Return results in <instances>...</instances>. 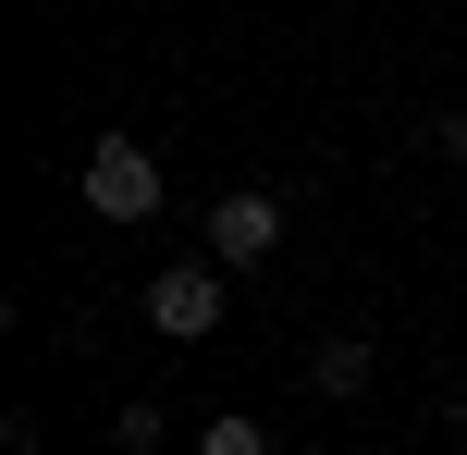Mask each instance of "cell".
Listing matches in <instances>:
<instances>
[{
  "instance_id": "cell-2",
  "label": "cell",
  "mask_w": 467,
  "mask_h": 455,
  "mask_svg": "<svg viewBox=\"0 0 467 455\" xmlns=\"http://www.w3.org/2000/svg\"><path fill=\"white\" fill-rule=\"evenodd\" d=\"M148 333H172V345L222 333V259H161L148 271Z\"/></svg>"
},
{
  "instance_id": "cell-1",
  "label": "cell",
  "mask_w": 467,
  "mask_h": 455,
  "mask_svg": "<svg viewBox=\"0 0 467 455\" xmlns=\"http://www.w3.org/2000/svg\"><path fill=\"white\" fill-rule=\"evenodd\" d=\"M74 197H87L99 222H148V210H161V160H148V136H99L87 172H74Z\"/></svg>"
},
{
  "instance_id": "cell-5",
  "label": "cell",
  "mask_w": 467,
  "mask_h": 455,
  "mask_svg": "<svg viewBox=\"0 0 467 455\" xmlns=\"http://www.w3.org/2000/svg\"><path fill=\"white\" fill-rule=\"evenodd\" d=\"M431 160H443V172H467V111H431Z\"/></svg>"
},
{
  "instance_id": "cell-4",
  "label": "cell",
  "mask_w": 467,
  "mask_h": 455,
  "mask_svg": "<svg viewBox=\"0 0 467 455\" xmlns=\"http://www.w3.org/2000/svg\"><path fill=\"white\" fill-rule=\"evenodd\" d=\"M369 369H381L369 333H320V345H307V382H320L332 407H345V394H369Z\"/></svg>"
},
{
  "instance_id": "cell-3",
  "label": "cell",
  "mask_w": 467,
  "mask_h": 455,
  "mask_svg": "<svg viewBox=\"0 0 467 455\" xmlns=\"http://www.w3.org/2000/svg\"><path fill=\"white\" fill-rule=\"evenodd\" d=\"M271 246H283V197H258V185L210 197V259H222V271H258Z\"/></svg>"
}]
</instances>
